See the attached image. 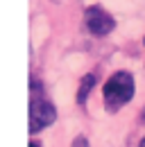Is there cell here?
I'll use <instances>...</instances> for the list:
<instances>
[{"instance_id":"obj_2","label":"cell","mask_w":145,"mask_h":147,"mask_svg":"<svg viewBox=\"0 0 145 147\" xmlns=\"http://www.w3.org/2000/svg\"><path fill=\"white\" fill-rule=\"evenodd\" d=\"M30 134H39L41 129L50 127L54 120H57V109H54V104L48 100V97H43L41 93L36 95V82L32 79L30 82Z\"/></svg>"},{"instance_id":"obj_1","label":"cell","mask_w":145,"mask_h":147,"mask_svg":"<svg viewBox=\"0 0 145 147\" xmlns=\"http://www.w3.org/2000/svg\"><path fill=\"white\" fill-rule=\"evenodd\" d=\"M136 91V84H134V75L127 73V70H118L107 79L102 95H104V109L107 111H118L120 107H125L127 102H131Z\"/></svg>"},{"instance_id":"obj_5","label":"cell","mask_w":145,"mask_h":147,"mask_svg":"<svg viewBox=\"0 0 145 147\" xmlns=\"http://www.w3.org/2000/svg\"><path fill=\"white\" fill-rule=\"evenodd\" d=\"M70 147H89V140L84 138V136H77L75 140H72V145Z\"/></svg>"},{"instance_id":"obj_4","label":"cell","mask_w":145,"mask_h":147,"mask_svg":"<svg viewBox=\"0 0 145 147\" xmlns=\"http://www.w3.org/2000/svg\"><path fill=\"white\" fill-rule=\"evenodd\" d=\"M95 82H98V77L93 73H89V75H84L82 77V82H79V91H77V104H86V100H89V95H91V91H93V86H95Z\"/></svg>"},{"instance_id":"obj_6","label":"cell","mask_w":145,"mask_h":147,"mask_svg":"<svg viewBox=\"0 0 145 147\" xmlns=\"http://www.w3.org/2000/svg\"><path fill=\"white\" fill-rule=\"evenodd\" d=\"M141 122H143V125H145V109L141 111Z\"/></svg>"},{"instance_id":"obj_9","label":"cell","mask_w":145,"mask_h":147,"mask_svg":"<svg viewBox=\"0 0 145 147\" xmlns=\"http://www.w3.org/2000/svg\"><path fill=\"white\" fill-rule=\"evenodd\" d=\"M143 43H145V38H143Z\"/></svg>"},{"instance_id":"obj_7","label":"cell","mask_w":145,"mask_h":147,"mask_svg":"<svg viewBox=\"0 0 145 147\" xmlns=\"http://www.w3.org/2000/svg\"><path fill=\"white\" fill-rule=\"evenodd\" d=\"M30 147H41V145H39V143H34V140H32V143H30Z\"/></svg>"},{"instance_id":"obj_3","label":"cell","mask_w":145,"mask_h":147,"mask_svg":"<svg viewBox=\"0 0 145 147\" xmlns=\"http://www.w3.org/2000/svg\"><path fill=\"white\" fill-rule=\"evenodd\" d=\"M84 23H86V27H89V32L93 36H107L109 32L116 27V20L111 14H107L102 7H98V5H93L89 7L86 11H84Z\"/></svg>"},{"instance_id":"obj_8","label":"cell","mask_w":145,"mask_h":147,"mask_svg":"<svg viewBox=\"0 0 145 147\" xmlns=\"http://www.w3.org/2000/svg\"><path fill=\"white\" fill-rule=\"evenodd\" d=\"M138 147H145V138H143V140H141V143H138Z\"/></svg>"}]
</instances>
